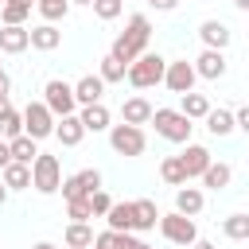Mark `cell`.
<instances>
[{"label": "cell", "mask_w": 249, "mask_h": 249, "mask_svg": "<svg viewBox=\"0 0 249 249\" xmlns=\"http://www.w3.org/2000/svg\"><path fill=\"white\" fill-rule=\"evenodd\" d=\"M148 39H152V23H148V16H128V23H124V31L113 39V58L128 70V62H136L140 54H144V47H148Z\"/></svg>", "instance_id": "6da1fadb"}, {"label": "cell", "mask_w": 249, "mask_h": 249, "mask_svg": "<svg viewBox=\"0 0 249 249\" xmlns=\"http://www.w3.org/2000/svg\"><path fill=\"white\" fill-rule=\"evenodd\" d=\"M148 121L156 124V132H160L163 140H171V144H191L195 124H191L179 109H152V117H148Z\"/></svg>", "instance_id": "7a4b0ae2"}, {"label": "cell", "mask_w": 249, "mask_h": 249, "mask_svg": "<svg viewBox=\"0 0 249 249\" xmlns=\"http://www.w3.org/2000/svg\"><path fill=\"white\" fill-rule=\"evenodd\" d=\"M163 66H167V58H160V54H140L136 62H128V70H124V78L136 86V89H152V86H160L163 82Z\"/></svg>", "instance_id": "3957f363"}, {"label": "cell", "mask_w": 249, "mask_h": 249, "mask_svg": "<svg viewBox=\"0 0 249 249\" xmlns=\"http://www.w3.org/2000/svg\"><path fill=\"white\" fill-rule=\"evenodd\" d=\"M58 183H62V163H58V156L39 152V156L31 160V187H35L39 195H54Z\"/></svg>", "instance_id": "277c9868"}, {"label": "cell", "mask_w": 249, "mask_h": 249, "mask_svg": "<svg viewBox=\"0 0 249 249\" xmlns=\"http://www.w3.org/2000/svg\"><path fill=\"white\" fill-rule=\"evenodd\" d=\"M43 105L51 109L54 121H58V117H70V113L78 109V101H74V86L62 82V78H51V82L43 86Z\"/></svg>", "instance_id": "5b68a950"}, {"label": "cell", "mask_w": 249, "mask_h": 249, "mask_svg": "<svg viewBox=\"0 0 249 249\" xmlns=\"http://www.w3.org/2000/svg\"><path fill=\"white\" fill-rule=\"evenodd\" d=\"M58 191H62V198H66V202H78V198H86V195L101 191V171H97V167H82V171H74L70 179H62V183H58Z\"/></svg>", "instance_id": "8992f818"}, {"label": "cell", "mask_w": 249, "mask_h": 249, "mask_svg": "<svg viewBox=\"0 0 249 249\" xmlns=\"http://www.w3.org/2000/svg\"><path fill=\"white\" fill-rule=\"evenodd\" d=\"M160 233L171 241V245H195L198 241V226L195 218H183V214H160Z\"/></svg>", "instance_id": "52a82bcc"}, {"label": "cell", "mask_w": 249, "mask_h": 249, "mask_svg": "<svg viewBox=\"0 0 249 249\" xmlns=\"http://www.w3.org/2000/svg\"><path fill=\"white\" fill-rule=\"evenodd\" d=\"M19 117H23V136H31V140H43V136L54 132V117L43 101H27V109Z\"/></svg>", "instance_id": "ba28073f"}, {"label": "cell", "mask_w": 249, "mask_h": 249, "mask_svg": "<svg viewBox=\"0 0 249 249\" xmlns=\"http://www.w3.org/2000/svg\"><path fill=\"white\" fill-rule=\"evenodd\" d=\"M109 144L117 156H140L148 140H144V128L136 124H109Z\"/></svg>", "instance_id": "9c48e42d"}, {"label": "cell", "mask_w": 249, "mask_h": 249, "mask_svg": "<svg viewBox=\"0 0 249 249\" xmlns=\"http://www.w3.org/2000/svg\"><path fill=\"white\" fill-rule=\"evenodd\" d=\"M163 86L171 89V93H191L195 89V66L187 62V58H179V62H167L163 66Z\"/></svg>", "instance_id": "30bf717a"}, {"label": "cell", "mask_w": 249, "mask_h": 249, "mask_svg": "<svg viewBox=\"0 0 249 249\" xmlns=\"http://www.w3.org/2000/svg\"><path fill=\"white\" fill-rule=\"evenodd\" d=\"M191 66H195V78L218 82V78L226 74V51H206V47H202V54H198Z\"/></svg>", "instance_id": "8fae6325"}, {"label": "cell", "mask_w": 249, "mask_h": 249, "mask_svg": "<svg viewBox=\"0 0 249 249\" xmlns=\"http://www.w3.org/2000/svg\"><path fill=\"white\" fill-rule=\"evenodd\" d=\"M179 163H183V175H187V179H198V175L210 167V148H202V144H187V148L179 152Z\"/></svg>", "instance_id": "7c38bea8"}, {"label": "cell", "mask_w": 249, "mask_h": 249, "mask_svg": "<svg viewBox=\"0 0 249 249\" xmlns=\"http://www.w3.org/2000/svg\"><path fill=\"white\" fill-rule=\"evenodd\" d=\"M198 39H202L206 51H226V47H230V27H226L222 19H206V23L198 27Z\"/></svg>", "instance_id": "4fadbf2b"}, {"label": "cell", "mask_w": 249, "mask_h": 249, "mask_svg": "<svg viewBox=\"0 0 249 249\" xmlns=\"http://www.w3.org/2000/svg\"><path fill=\"white\" fill-rule=\"evenodd\" d=\"M51 136H58V144H62V148H74V144H82L86 128H82L78 113H70V117H58V121H54V132H51Z\"/></svg>", "instance_id": "5bb4252c"}, {"label": "cell", "mask_w": 249, "mask_h": 249, "mask_svg": "<svg viewBox=\"0 0 249 249\" xmlns=\"http://www.w3.org/2000/svg\"><path fill=\"white\" fill-rule=\"evenodd\" d=\"M101 93H105V82H101L97 74H86V78L74 82V101H78V105H97Z\"/></svg>", "instance_id": "9a60e30c"}, {"label": "cell", "mask_w": 249, "mask_h": 249, "mask_svg": "<svg viewBox=\"0 0 249 249\" xmlns=\"http://www.w3.org/2000/svg\"><path fill=\"white\" fill-rule=\"evenodd\" d=\"M58 43H62V31L54 23H39L27 31V47H35V51H54Z\"/></svg>", "instance_id": "2e32d148"}, {"label": "cell", "mask_w": 249, "mask_h": 249, "mask_svg": "<svg viewBox=\"0 0 249 249\" xmlns=\"http://www.w3.org/2000/svg\"><path fill=\"white\" fill-rule=\"evenodd\" d=\"M148 117H152V101L148 97H128L124 105H121V124H148Z\"/></svg>", "instance_id": "e0dca14e"}, {"label": "cell", "mask_w": 249, "mask_h": 249, "mask_svg": "<svg viewBox=\"0 0 249 249\" xmlns=\"http://www.w3.org/2000/svg\"><path fill=\"white\" fill-rule=\"evenodd\" d=\"M202 191L198 187H179L175 191V214H183V218H195V214H202Z\"/></svg>", "instance_id": "ac0fdd59"}, {"label": "cell", "mask_w": 249, "mask_h": 249, "mask_svg": "<svg viewBox=\"0 0 249 249\" xmlns=\"http://www.w3.org/2000/svg\"><path fill=\"white\" fill-rule=\"evenodd\" d=\"M78 121H82L86 132H105V128H109V109H105L101 101H97V105H82Z\"/></svg>", "instance_id": "d6986e66"}, {"label": "cell", "mask_w": 249, "mask_h": 249, "mask_svg": "<svg viewBox=\"0 0 249 249\" xmlns=\"http://www.w3.org/2000/svg\"><path fill=\"white\" fill-rule=\"evenodd\" d=\"M0 183H4L8 191H23V187H31V167L12 160L8 167H0Z\"/></svg>", "instance_id": "ffe728a7"}, {"label": "cell", "mask_w": 249, "mask_h": 249, "mask_svg": "<svg viewBox=\"0 0 249 249\" xmlns=\"http://www.w3.org/2000/svg\"><path fill=\"white\" fill-rule=\"evenodd\" d=\"M156 222H160L156 202L152 198H136L132 202V230H156Z\"/></svg>", "instance_id": "44dd1931"}, {"label": "cell", "mask_w": 249, "mask_h": 249, "mask_svg": "<svg viewBox=\"0 0 249 249\" xmlns=\"http://www.w3.org/2000/svg\"><path fill=\"white\" fill-rule=\"evenodd\" d=\"M105 222H109L113 233H128L132 230V202H113L105 210Z\"/></svg>", "instance_id": "7402d4cb"}, {"label": "cell", "mask_w": 249, "mask_h": 249, "mask_svg": "<svg viewBox=\"0 0 249 249\" xmlns=\"http://www.w3.org/2000/svg\"><path fill=\"white\" fill-rule=\"evenodd\" d=\"M179 113L187 117V121H202L206 113H210V101H206V93H183V101H179Z\"/></svg>", "instance_id": "603a6c76"}, {"label": "cell", "mask_w": 249, "mask_h": 249, "mask_svg": "<svg viewBox=\"0 0 249 249\" xmlns=\"http://www.w3.org/2000/svg\"><path fill=\"white\" fill-rule=\"evenodd\" d=\"M0 51L4 54H23L27 51V27H0Z\"/></svg>", "instance_id": "cb8c5ba5"}, {"label": "cell", "mask_w": 249, "mask_h": 249, "mask_svg": "<svg viewBox=\"0 0 249 249\" xmlns=\"http://www.w3.org/2000/svg\"><path fill=\"white\" fill-rule=\"evenodd\" d=\"M8 152H12L16 163H27V167H31V160L39 156V140H31V136H16V140H8Z\"/></svg>", "instance_id": "d4e9b609"}, {"label": "cell", "mask_w": 249, "mask_h": 249, "mask_svg": "<svg viewBox=\"0 0 249 249\" xmlns=\"http://www.w3.org/2000/svg\"><path fill=\"white\" fill-rule=\"evenodd\" d=\"M202 121H206L210 136H230V132H233V113H230V109H210Z\"/></svg>", "instance_id": "484cf974"}, {"label": "cell", "mask_w": 249, "mask_h": 249, "mask_svg": "<svg viewBox=\"0 0 249 249\" xmlns=\"http://www.w3.org/2000/svg\"><path fill=\"white\" fill-rule=\"evenodd\" d=\"M198 179H202V183H206L210 191H222V187H230L233 171H230V163H214V160H210V167H206V171H202Z\"/></svg>", "instance_id": "4316f807"}, {"label": "cell", "mask_w": 249, "mask_h": 249, "mask_svg": "<svg viewBox=\"0 0 249 249\" xmlns=\"http://www.w3.org/2000/svg\"><path fill=\"white\" fill-rule=\"evenodd\" d=\"M89 245H93L89 222H70L66 226V249H89Z\"/></svg>", "instance_id": "83f0119b"}, {"label": "cell", "mask_w": 249, "mask_h": 249, "mask_svg": "<svg viewBox=\"0 0 249 249\" xmlns=\"http://www.w3.org/2000/svg\"><path fill=\"white\" fill-rule=\"evenodd\" d=\"M35 8H39V16H43L47 23H58V19H66L70 0H35Z\"/></svg>", "instance_id": "f1b7e54d"}, {"label": "cell", "mask_w": 249, "mask_h": 249, "mask_svg": "<svg viewBox=\"0 0 249 249\" xmlns=\"http://www.w3.org/2000/svg\"><path fill=\"white\" fill-rule=\"evenodd\" d=\"M160 175H163V183H171V187H187V175H183L179 156H167V160L160 163Z\"/></svg>", "instance_id": "f546056e"}, {"label": "cell", "mask_w": 249, "mask_h": 249, "mask_svg": "<svg viewBox=\"0 0 249 249\" xmlns=\"http://www.w3.org/2000/svg\"><path fill=\"white\" fill-rule=\"evenodd\" d=\"M16 136H23V117L16 109H8V113H0V140H16Z\"/></svg>", "instance_id": "4dcf8cb0"}, {"label": "cell", "mask_w": 249, "mask_h": 249, "mask_svg": "<svg viewBox=\"0 0 249 249\" xmlns=\"http://www.w3.org/2000/svg\"><path fill=\"white\" fill-rule=\"evenodd\" d=\"M222 230H226V237L245 241V237H249V214H230V218L222 222Z\"/></svg>", "instance_id": "1f68e13d"}, {"label": "cell", "mask_w": 249, "mask_h": 249, "mask_svg": "<svg viewBox=\"0 0 249 249\" xmlns=\"http://www.w3.org/2000/svg\"><path fill=\"white\" fill-rule=\"evenodd\" d=\"M97 78H101L105 86H109V82H124V66H121L113 54H105V58H101V70H97Z\"/></svg>", "instance_id": "d6a6232c"}, {"label": "cell", "mask_w": 249, "mask_h": 249, "mask_svg": "<svg viewBox=\"0 0 249 249\" xmlns=\"http://www.w3.org/2000/svg\"><path fill=\"white\" fill-rule=\"evenodd\" d=\"M124 245H128V233H113V230H105V233L93 237L89 249H124Z\"/></svg>", "instance_id": "836d02e7"}, {"label": "cell", "mask_w": 249, "mask_h": 249, "mask_svg": "<svg viewBox=\"0 0 249 249\" xmlns=\"http://www.w3.org/2000/svg\"><path fill=\"white\" fill-rule=\"evenodd\" d=\"M31 12L27 8H16V4H0V19H4V27H23V19H27Z\"/></svg>", "instance_id": "e575fe53"}, {"label": "cell", "mask_w": 249, "mask_h": 249, "mask_svg": "<svg viewBox=\"0 0 249 249\" xmlns=\"http://www.w3.org/2000/svg\"><path fill=\"white\" fill-rule=\"evenodd\" d=\"M86 206H89V214H97V218H105V210L113 206V198H109L105 191H93V195H86Z\"/></svg>", "instance_id": "d590c367"}, {"label": "cell", "mask_w": 249, "mask_h": 249, "mask_svg": "<svg viewBox=\"0 0 249 249\" xmlns=\"http://www.w3.org/2000/svg\"><path fill=\"white\" fill-rule=\"evenodd\" d=\"M121 8H124V0H93L97 19H117V16H121Z\"/></svg>", "instance_id": "8d00e7d4"}, {"label": "cell", "mask_w": 249, "mask_h": 249, "mask_svg": "<svg viewBox=\"0 0 249 249\" xmlns=\"http://www.w3.org/2000/svg\"><path fill=\"white\" fill-rule=\"evenodd\" d=\"M93 214H89V206H86V198H78V202H70V222H89Z\"/></svg>", "instance_id": "74e56055"}, {"label": "cell", "mask_w": 249, "mask_h": 249, "mask_svg": "<svg viewBox=\"0 0 249 249\" xmlns=\"http://www.w3.org/2000/svg\"><path fill=\"white\" fill-rule=\"evenodd\" d=\"M233 128H245V132H249V109H245V105L233 109Z\"/></svg>", "instance_id": "f35d334b"}, {"label": "cell", "mask_w": 249, "mask_h": 249, "mask_svg": "<svg viewBox=\"0 0 249 249\" xmlns=\"http://www.w3.org/2000/svg\"><path fill=\"white\" fill-rule=\"evenodd\" d=\"M148 4H152V8H156V12H171V8H175V4H179V0H148Z\"/></svg>", "instance_id": "ab89813d"}, {"label": "cell", "mask_w": 249, "mask_h": 249, "mask_svg": "<svg viewBox=\"0 0 249 249\" xmlns=\"http://www.w3.org/2000/svg\"><path fill=\"white\" fill-rule=\"evenodd\" d=\"M12 163V152H8V140H0V167Z\"/></svg>", "instance_id": "60d3db41"}, {"label": "cell", "mask_w": 249, "mask_h": 249, "mask_svg": "<svg viewBox=\"0 0 249 249\" xmlns=\"http://www.w3.org/2000/svg\"><path fill=\"white\" fill-rule=\"evenodd\" d=\"M124 249H152V245H148V241H140V237H132V233H128V245H124Z\"/></svg>", "instance_id": "b9f144b4"}, {"label": "cell", "mask_w": 249, "mask_h": 249, "mask_svg": "<svg viewBox=\"0 0 249 249\" xmlns=\"http://www.w3.org/2000/svg\"><path fill=\"white\" fill-rule=\"evenodd\" d=\"M191 249H218V245H214V241H202V237H198V241H195Z\"/></svg>", "instance_id": "7bdbcfd3"}, {"label": "cell", "mask_w": 249, "mask_h": 249, "mask_svg": "<svg viewBox=\"0 0 249 249\" xmlns=\"http://www.w3.org/2000/svg\"><path fill=\"white\" fill-rule=\"evenodd\" d=\"M4 4H16V8H27V12H31V4H35V0H4Z\"/></svg>", "instance_id": "ee69618b"}, {"label": "cell", "mask_w": 249, "mask_h": 249, "mask_svg": "<svg viewBox=\"0 0 249 249\" xmlns=\"http://www.w3.org/2000/svg\"><path fill=\"white\" fill-rule=\"evenodd\" d=\"M12 89V82H8V74H0V93H8Z\"/></svg>", "instance_id": "f6af8a7d"}, {"label": "cell", "mask_w": 249, "mask_h": 249, "mask_svg": "<svg viewBox=\"0 0 249 249\" xmlns=\"http://www.w3.org/2000/svg\"><path fill=\"white\" fill-rule=\"evenodd\" d=\"M233 8H241V12H249V0H233Z\"/></svg>", "instance_id": "bcb514c9"}, {"label": "cell", "mask_w": 249, "mask_h": 249, "mask_svg": "<svg viewBox=\"0 0 249 249\" xmlns=\"http://www.w3.org/2000/svg\"><path fill=\"white\" fill-rule=\"evenodd\" d=\"M31 249H58V245H51V241H39V245H31Z\"/></svg>", "instance_id": "7dc6e473"}, {"label": "cell", "mask_w": 249, "mask_h": 249, "mask_svg": "<svg viewBox=\"0 0 249 249\" xmlns=\"http://www.w3.org/2000/svg\"><path fill=\"white\" fill-rule=\"evenodd\" d=\"M4 198H8V187H4V183H0V202H4Z\"/></svg>", "instance_id": "c3c4849f"}, {"label": "cell", "mask_w": 249, "mask_h": 249, "mask_svg": "<svg viewBox=\"0 0 249 249\" xmlns=\"http://www.w3.org/2000/svg\"><path fill=\"white\" fill-rule=\"evenodd\" d=\"M70 4H93V0H70Z\"/></svg>", "instance_id": "681fc988"}, {"label": "cell", "mask_w": 249, "mask_h": 249, "mask_svg": "<svg viewBox=\"0 0 249 249\" xmlns=\"http://www.w3.org/2000/svg\"><path fill=\"white\" fill-rule=\"evenodd\" d=\"M0 74H4V70H0Z\"/></svg>", "instance_id": "f907efd6"}, {"label": "cell", "mask_w": 249, "mask_h": 249, "mask_svg": "<svg viewBox=\"0 0 249 249\" xmlns=\"http://www.w3.org/2000/svg\"><path fill=\"white\" fill-rule=\"evenodd\" d=\"M0 4H4V0H0Z\"/></svg>", "instance_id": "816d5d0a"}]
</instances>
